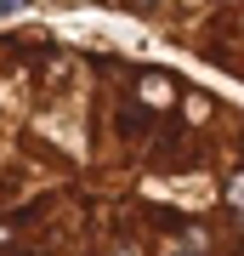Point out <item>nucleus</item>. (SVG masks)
<instances>
[{
    "label": "nucleus",
    "instance_id": "f257e3e1",
    "mask_svg": "<svg viewBox=\"0 0 244 256\" xmlns=\"http://www.w3.org/2000/svg\"><path fill=\"white\" fill-rule=\"evenodd\" d=\"M0 256H244V102L91 34L0 28Z\"/></svg>",
    "mask_w": 244,
    "mask_h": 256
},
{
    "label": "nucleus",
    "instance_id": "f03ea898",
    "mask_svg": "<svg viewBox=\"0 0 244 256\" xmlns=\"http://www.w3.org/2000/svg\"><path fill=\"white\" fill-rule=\"evenodd\" d=\"M51 6L108 12L119 23H136L171 52L193 57L205 74L244 92V0H51Z\"/></svg>",
    "mask_w": 244,
    "mask_h": 256
}]
</instances>
